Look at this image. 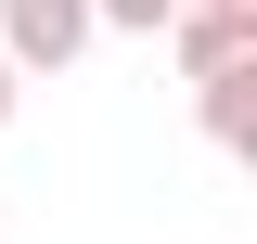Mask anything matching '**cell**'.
Here are the masks:
<instances>
[{
  "label": "cell",
  "mask_w": 257,
  "mask_h": 244,
  "mask_svg": "<svg viewBox=\"0 0 257 244\" xmlns=\"http://www.w3.org/2000/svg\"><path fill=\"white\" fill-rule=\"evenodd\" d=\"M90 39H103V26H90V0H0V52L26 64V77H64Z\"/></svg>",
  "instance_id": "cell-1"
},
{
  "label": "cell",
  "mask_w": 257,
  "mask_h": 244,
  "mask_svg": "<svg viewBox=\"0 0 257 244\" xmlns=\"http://www.w3.org/2000/svg\"><path fill=\"white\" fill-rule=\"evenodd\" d=\"M167 13L180 0H90V26H128V39H167Z\"/></svg>",
  "instance_id": "cell-4"
},
{
  "label": "cell",
  "mask_w": 257,
  "mask_h": 244,
  "mask_svg": "<svg viewBox=\"0 0 257 244\" xmlns=\"http://www.w3.org/2000/svg\"><path fill=\"white\" fill-rule=\"evenodd\" d=\"M13 103H26V64H13V52H0V129H13Z\"/></svg>",
  "instance_id": "cell-5"
},
{
  "label": "cell",
  "mask_w": 257,
  "mask_h": 244,
  "mask_svg": "<svg viewBox=\"0 0 257 244\" xmlns=\"http://www.w3.org/2000/svg\"><path fill=\"white\" fill-rule=\"evenodd\" d=\"M193 116H206V142H219V154H244V142H257V52L219 64V77H193Z\"/></svg>",
  "instance_id": "cell-3"
},
{
  "label": "cell",
  "mask_w": 257,
  "mask_h": 244,
  "mask_svg": "<svg viewBox=\"0 0 257 244\" xmlns=\"http://www.w3.org/2000/svg\"><path fill=\"white\" fill-rule=\"evenodd\" d=\"M167 39H180L193 77H219V64L257 52V0H180V13H167Z\"/></svg>",
  "instance_id": "cell-2"
}]
</instances>
